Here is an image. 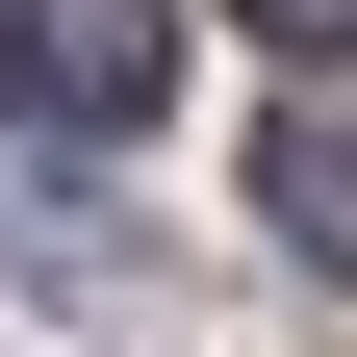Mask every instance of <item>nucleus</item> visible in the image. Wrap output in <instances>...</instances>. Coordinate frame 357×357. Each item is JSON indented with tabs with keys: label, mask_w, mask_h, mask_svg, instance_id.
Listing matches in <instances>:
<instances>
[{
	"label": "nucleus",
	"mask_w": 357,
	"mask_h": 357,
	"mask_svg": "<svg viewBox=\"0 0 357 357\" xmlns=\"http://www.w3.org/2000/svg\"><path fill=\"white\" fill-rule=\"evenodd\" d=\"M255 204H281V230H306V255L357 281V128H332V102H281V153H255Z\"/></svg>",
	"instance_id": "f03ea898"
},
{
	"label": "nucleus",
	"mask_w": 357,
	"mask_h": 357,
	"mask_svg": "<svg viewBox=\"0 0 357 357\" xmlns=\"http://www.w3.org/2000/svg\"><path fill=\"white\" fill-rule=\"evenodd\" d=\"M255 26H281V52H357V0H255Z\"/></svg>",
	"instance_id": "7ed1b4c3"
},
{
	"label": "nucleus",
	"mask_w": 357,
	"mask_h": 357,
	"mask_svg": "<svg viewBox=\"0 0 357 357\" xmlns=\"http://www.w3.org/2000/svg\"><path fill=\"white\" fill-rule=\"evenodd\" d=\"M0 102L26 128H153L178 102V26L153 0H0Z\"/></svg>",
	"instance_id": "f257e3e1"
}]
</instances>
